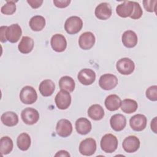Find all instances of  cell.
Wrapping results in <instances>:
<instances>
[{
    "label": "cell",
    "mask_w": 157,
    "mask_h": 157,
    "mask_svg": "<svg viewBox=\"0 0 157 157\" xmlns=\"http://www.w3.org/2000/svg\"><path fill=\"white\" fill-rule=\"evenodd\" d=\"M101 149L105 153H111L114 152L118 147V140L115 136L112 134H106L101 140Z\"/></svg>",
    "instance_id": "1"
},
{
    "label": "cell",
    "mask_w": 157,
    "mask_h": 157,
    "mask_svg": "<svg viewBox=\"0 0 157 157\" xmlns=\"http://www.w3.org/2000/svg\"><path fill=\"white\" fill-rule=\"evenodd\" d=\"M82 20L77 16L69 17L65 21L64 29L69 34H75L82 28Z\"/></svg>",
    "instance_id": "2"
},
{
    "label": "cell",
    "mask_w": 157,
    "mask_h": 157,
    "mask_svg": "<svg viewBox=\"0 0 157 157\" xmlns=\"http://www.w3.org/2000/svg\"><path fill=\"white\" fill-rule=\"evenodd\" d=\"M20 99L25 104H32L37 99V94L36 90L31 86H25L20 91Z\"/></svg>",
    "instance_id": "3"
},
{
    "label": "cell",
    "mask_w": 157,
    "mask_h": 157,
    "mask_svg": "<svg viewBox=\"0 0 157 157\" xmlns=\"http://www.w3.org/2000/svg\"><path fill=\"white\" fill-rule=\"evenodd\" d=\"M117 70L123 75H129L133 72L135 64L132 60L128 58L120 59L116 64Z\"/></svg>",
    "instance_id": "4"
},
{
    "label": "cell",
    "mask_w": 157,
    "mask_h": 157,
    "mask_svg": "<svg viewBox=\"0 0 157 157\" xmlns=\"http://www.w3.org/2000/svg\"><path fill=\"white\" fill-rule=\"evenodd\" d=\"M118 84L117 77L112 74L102 75L99 80L100 87L104 90H110L116 87Z\"/></svg>",
    "instance_id": "5"
},
{
    "label": "cell",
    "mask_w": 157,
    "mask_h": 157,
    "mask_svg": "<svg viewBox=\"0 0 157 157\" xmlns=\"http://www.w3.org/2000/svg\"><path fill=\"white\" fill-rule=\"evenodd\" d=\"M21 117L25 124L32 125L37 123L39 120V113L36 109L27 107L21 111Z\"/></svg>",
    "instance_id": "6"
},
{
    "label": "cell",
    "mask_w": 157,
    "mask_h": 157,
    "mask_svg": "<svg viewBox=\"0 0 157 157\" xmlns=\"http://www.w3.org/2000/svg\"><path fill=\"white\" fill-rule=\"evenodd\" d=\"M96 150V142L93 138H86L79 145V152L85 156H91Z\"/></svg>",
    "instance_id": "7"
},
{
    "label": "cell",
    "mask_w": 157,
    "mask_h": 157,
    "mask_svg": "<svg viewBox=\"0 0 157 157\" xmlns=\"http://www.w3.org/2000/svg\"><path fill=\"white\" fill-rule=\"evenodd\" d=\"M55 104L57 107L61 110L67 109L71 103V96L69 92L61 90L56 95L55 98Z\"/></svg>",
    "instance_id": "8"
},
{
    "label": "cell",
    "mask_w": 157,
    "mask_h": 157,
    "mask_svg": "<svg viewBox=\"0 0 157 157\" xmlns=\"http://www.w3.org/2000/svg\"><path fill=\"white\" fill-rule=\"evenodd\" d=\"M56 132L57 134L60 137H68L71 134L72 132V123L67 119L59 120L56 124Z\"/></svg>",
    "instance_id": "9"
},
{
    "label": "cell",
    "mask_w": 157,
    "mask_h": 157,
    "mask_svg": "<svg viewBox=\"0 0 157 157\" xmlns=\"http://www.w3.org/2000/svg\"><path fill=\"white\" fill-rule=\"evenodd\" d=\"M22 34V30L18 24H12L7 26L6 31V39L11 43H16Z\"/></svg>",
    "instance_id": "10"
},
{
    "label": "cell",
    "mask_w": 157,
    "mask_h": 157,
    "mask_svg": "<svg viewBox=\"0 0 157 157\" xmlns=\"http://www.w3.org/2000/svg\"><path fill=\"white\" fill-rule=\"evenodd\" d=\"M95 40V36L93 33L85 32L79 37L78 45L83 50H89L94 45Z\"/></svg>",
    "instance_id": "11"
},
{
    "label": "cell",
    "mask_w": 157,
    "mask_h": 157,
    "mask_svg": "<svg viewBox=\"0 0 157 157\" xmlns=\"http://www.w3.org/2000/svg\"><path fill=\"white\" fill-rule=\"evenodd\" d=\"M78 81L84 85H90L94 83L96 79V74L94 71L90 69H83L77 75Z\"/></svg>",
    "instance_id": "12"
},
{
    "label": "cell",
    "mask_w": 157,
    "mask_h": 157,
    "mask_svg": "<svg viewBox=\"0 0 157 157\" xmlns=\"http://www.w3.org/2000/svg\"><path fill=\"white\" fill-rule=\"evenodd\" d=\"M147 119L144 115L136 114L132 116L129 120L131 128L136 131H141L144 130L147 126Z\"/></svg>",
    "instance_id": "13"
},
{
    "label": "cell",
    "mask_w": 157,
    "mask_h": 157,
    "mask_svg": "<svg viewBox=\"0 0 157 157\" xmlns=\"http://www.w3.org/2000/svg\"><path fill=\"white\" fill-rule=\"evenodd\" d=\"M50 44L54 51L56 52H62L66 48L67 41L63 35L61 34H55L51 38Z\"/></svg>",
    "instance_id": "14"
},
{
    "label": "cell",
    "mask_w": 157,
    "mask_h": 157,
    "mask_svg": "<svg viewBox=\"0 0 157 157\" xmlns=\"http://www.w3.org/2000/svg\"><path fill=\"white\" fill-rule=\"evenodd\" d=\"M122 146L126 152L134 153L139 148L140 140L135 136H129L124 139Z\"/></svg>",
    "instance_id": "15"
},
{
    "label": "cell",
    "mask_w": 157,
    "mask_h": 157,
    "mask_svg": "<svg viewBox=\"0 0 157 157\" xmlns=\"http://www.w3.org/2000/svg\"><path fill=\"white\" fill-rule=\"evenodd\" d=\"M112 8L109 4L102 2L99 4L95 9V16L99 20H105L109 18L112 15Z\"/></svg>",
    "instance_id": "16"
},
{
    "label": "cell",
    "mask_w": 157,
    "mask_h": 157,
    "mask_svg": "<svg viewBox=\"0 0 157 157\" xmlns=\"http://www.w3.org/2000/svg\"><path fill=\"white\" fill-rule=\"evenodd\" d=\"M111 128L115 131L123 130L126 124V117L120 113H117L111 117L110 120Z\"/></svg>",
    "instance_id": "17"
},
{
    "label": "cell",
    "mask_w": 157,
    "mask_h": 157,
    "mask_svg": "<svg viewBox=\"0 0 157 157\" xmlns=\"http://www.w3.org/2000/svg\"><path fill=\"white\" fill-rule=\"evenodd\" d=\"M134 10L132 1H124L118 5L116 7V12L118 16L122 18L130 17Z\"/></svg>",
    "instance_id": "18"
},
{
    "label": "cell",
    "mask_w": 157,
    "mask_h": 157,
    "mask_svg": "<svg viewBox=\"0 0 157 157\" xmlns=\"http://www.w3.org/2000/svg\"><path fill=\"white\" fill-rule=\"evenodd\" d=\"M121 40L123 44L126 47L133 48L137 44V36L133 31L128 30L123 33L121 37Z\"/></svg>",
    "instance_id": "19"
},
{
    "label": "cell",
    "mask_w": 157,
    "mask_h": 157,
    "mask_svg": "<svg viewBox=\"0 0 157 157\" xmlns=\"http://www.w3.org/2000/svg\"><path fill=\"white\" fill-rule=\"evenodd\" d=\"M91 123L86 118H79L75 122V129L77 132L81 135H86L91 130Z\"/></svg>",
    "instance_id": "20"
},
{
    "label": "cell",
    "mask_w": 157,
    "mask_h": 157,
    "mask_svg": "<svg viewBox=\"0 0 157 157\" xmlns=\"http://www.w3.org/2000/svg\"><path fill=\"white\" fill-rule=\"evenodd\" d=\"M55 89V85L54 82L50 79H46L43 80L39 85V90L40 93L45 97L51 96Z\"/></svg>",
    "instance_id": "21"
},
{
    "label": "cell",
    "mask_w": 157,
    "mask_h": 157,
    "mask_svg": "<svg viewBox=\"0 0 157 157\" xmlns=\"http://www.w3.org/2000/svg\"><path fill=\"white\" fill-rule=\"evenodd\" d=\"M121 100L117 94H110L105 99V106L109 111H115L121 105Z\"/></svg>",
    "instance_id": "22"
},
{
    "label": "cell",
    "mask_w": 157,
    "mask_h": 157,
    "mask_svg": "<svg viewBox=\"0 0 157 157\" xmlns=\"http://www.w3.org/2000/svg\"><path fill=\"white\" fill-rule=\"evenodd\" d=\"M34 44V40L31 37L29 36H23L18 45V48L21 53L28 54L33 50Z\"/></svg>",
    "instance_id": "23"
},
{
    "label": "cell",
    "mask_w": 157,
    "mask_h": 157,
    "mask_svg": "<svg viewBox=\"0 0 157 157\" xmlns=\"http://www.w3.org/2000/svg\"><path fill=\"white\" fill-rule=\"evenodd\" d=\"M88 115L94 120H100L104 116V110L101 105L93 104L88 108Z\"/></svg>",
    "instance_id": "24"
},
{
    "label": "cell",
    "mask_w": 157,
    "mask_h": 157,
    "mask_svg": "<svg viewBox=\"0 0 157 157\" xmlns=\"http://www.w3.org/2000/svg\"><path fill=\"white\" fill-rule=\"evenodd\" d=\"M1 120L6 126H13L18 123V117L16 113L9 111L2 113L1 117Z\"/></svg>",
    "instance_id": "25"
},
{
    "label": "cell",
    "mask_w": 157,
    "mask_h": 157,
    "mask_svg": "<svg viewBox=\"0 0 157 157\" xmlns=\"http://www.w3.org/2000/svg\"><path fill=\"white\" fill-rule=\"evenodd\" d=\"M29 25L33 31H40L45 26V19L41 15H35L30 19Z\"/></svg>",
    "instance_id": "26"
},
{
    "label": "cell",
    "mask_w": 157,
    "mask_h": 157,
    "mask_svg": "<svg viewBox=\"0 0 157 157\" xmlns=\"http://www.w3.org/2000/svg\"><path fill=\"white\" fill-rule=\"evenodd\" d=\"M75 82L74 79L69 76H63L59 80V86L61 90L67 92H72L75 89Z\"/></svg>",
    "instance_id": "27"
},
{
    "label": "cell",
    "mask_w": 157,
    "mask_h": 157,
    "mask_svg": "<svg viewBox=\"0 0 157 157\" xmlns=\"http://www.w3.org/2000/svg\"><path fill=\"white\" fill-rule=\"evenodd\" d=\"M31 137L26 132L20 134L17 139V144L18 148L22 151L28 150L31 145Z\"/></svg>",
    "instance_id": "28"
},
{
    "label": "cell",
    "mask_w": 157,
    "mask_h": 157,
    "mask_svg": "<svg viewBox=\"0 0 157 157\" xmlns=\"http://www.w3.org/2000/svg\"><path fill=\"white\" fill-rule=\"evenodd\" d=\"M13 147L12 140L8 136H4L0 139V151L2 155L10 153Z\"/></svg>",
    "instance_id": "29"
},
{
    "label": "cell",
    "mask_w": 157,
    "mask_h": 157,
    "mask_svg": "<svg viewBox=\"0 0 157 157\" xmlns=\"http://www.w3.org/2000/svg\"><path fill=\"white\" fill-rule=\"evenodd\" d=\"M138 105L135 100L125 99L121 103V109L126 113H132L136 111Z\"/></svg>",
    "instance_id": "30"
},
{
    "label": "cell",
    "mask_w": 157,
    "mask_h": 157,
    "mask_svg": "<svg viewBox=\"0 0 157 157\" xmlns=\"http://www.w3.org/2000/svg\"><path fill=\"white\" fill-rule=\"evenodd\" d=\"M16 11V5L14 1H9L2 6L1 12L5 15H12Z\"/></svg>",
    "instance_id": "31"
},
{
    "label": "cell",
    "mask_w": 157,
    "mask_h": 157,
    "mask_svg": "<svg viewBox=\"0 0 157 157\" xmlns=\"http://www.w3.org/2000/svg\"><path fill=\"white\" fill-rule=\"evenodd\" d=\"M132 3L134 5V10H133L132 13L130 16V18L134 20L139 19L142 17L143 13L142 8L138 2L132 1Z\"/></svg>",
    "instance_id": "32"
},
{
    "label": "cell",
    "mask_w": 157,
    "mask_h": 157,
    "mask_svg": "<svg viewBox=\"0 0 157 157\" xmlns=\"http://www.w3.org/2000/svg\"><path fill=\"white\" fill-rule=\"evenodd\" d=\"M147 98L152 101H156L157 100V86L153 85L150 86L146 90Z\"/></svg>",
    "instance_id": "33"
},
{
    "label": "cell",
    "mask_w": 157,
    "mask_h": 157,
    "mask_svg": "<svg viewBox=\"0 0 157 157\" xmlns=\"http://www.w3.org/2000/svg\"><path fill=\"white\" fill-rule=\"evenodd\" d=\"M156 0H145L143 1V5L145 9L149 12H156Z\"/></svg>",
    "instance_id": "34"
},
{
    "label": "cell",
    "mask_w": 157,
    "mask_h": 157,
    "mask_svg": "<svg viewBox=\"0 0 157 157\" xmlns=\"http://www.w3.org/2000/svg\"><path fill=\"white\" fill-rule=\"evenodd\" d=\"M71 3L70 0H54L53 4L58 8H65Z\"/></svg>",
    "instance_id": "35"
},
{
    "label": "cell",
    "mask_w": 157,
    "mask_h": 157,
    "mask_svg": "<svg viewBox=\"0 0 157 157\" xmlns=\"http://www.w3.org/2000/svg\"><path fill=\"white\" fill-rule=\"evenodd\" d=\"M27 2L30 5L33 9H37L40 7L43 3L42 0H28Z\"/></svg>",
    "instance_id": "36"
},
{
    "label": "cell",
    "mask_w": 157,
    "mask_h": 157,
    "mask_svg": "<svg viewBox=\"0 0 157 157\" xmlns=\"http://www.w3.org/2000/svg\"><path fill=\"white\" fill-rule=\"evenodd\" d=\"M7 26H2L0 28V39L1 42H6L7 40L6 39V31Z\"/></svg>",
    "instance_id": "37"
},
{
    "label": "cell",
    "mask_w": 157,
    "mask_h": 157,
    "mask_svg": "<svg viewBox=\"0 0 157 157\" xmlns=\"http://www.w3.org/2000/svg\"><path fill=\"white\" fill-rule=\"evenodd\" d=\"M151 129L153 131L154 133L156 134V117H155L151 121Z\"/></svg>",
    "instance_id": "38"
},
{
    "label": "cell",
    "mask_w": 157,
    "mask_h": 157,
    "mask_svg": "<svg viewBox=\"0 0 157 157\" xmlns=\"http://www.w3.org/2000/svg\"><path fill=\"white\" fill-rule=\"evenodd\" d=\"M55 156H70L69 153L65 150H60L58 151L55 155Z\"/></svg>",
    "instance_id": "39"
}]
</instances>
